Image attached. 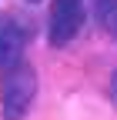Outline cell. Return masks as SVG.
<instances>
[{"mask_svg": "<svg viewBox=\"0 0 117 120\" xmlns=\"http://www.w3.org/2000/svg\"><path fill=\"white\" fill-rule=\"evenodd\" d=\"M30 4H37V0H30Z\"/></svg>", "mask_w": 117, "mask_h": 120, "instance_id": "cell-6", "label": "cell"}, {"mask_svg": "<svg viewBox=\"0 0 117 120\" xmlns=\"http://www.w3.org/2000/svg\"><path fill=\"white\" fill-rule=\"evenodd\" d=\"M110 94H114V100H117V73L110 77Z\"/></svg>", "mask_w": 117, "mask_h": 120, "instance_id": "cell-5", "label": "cell"}, {"mask_svg": "<svg viewBox=\"0 0 117 120\" xmlns=\"http://www.w3.org/2000/svg\"><path fill=\"white\" fill-rule=\"evenodd\" d=\"M97 13H100V23H104V30L117 40V0H100Z\"/></svg>", "mask_w": 117, "mask_h": 120, "instance_id": "cell-4", "label": "cell"}, {"mask_svg": "<svg viewBox=\"0 0 117 120\" xmlns=\"http://www.w3.org/2000/svg\"><path fill=\"white\" fill-rule=\"evenodd\" d=\"M37 97V73L30 64H20L4 70V83H0V110L7 120H23V113L30 110V103Z\"/></svg>", "mask_w": 117, "mask_h": 120, "instance_id": "cell-1", "label": "cell"}, {"mask_svg": "<svg viewBox=\"0 0 117 120\" xmlns=\"http://www.w3.org/2000/svg\"><path fill=\"white\" fill-rule=\"evenodd\" d=\"M23 57V30L13 20H0V70L17 67Z\"/></svg>", "mask_w": 117, "mask_h": 120, "instance_id": "cell-3", "label": "cell"}, {"mask_svg": "<svg viewBox=\"0 0 117 120\" xmlns=\"http://www.w3.org/2000/svg\"><path fill=\"white\" fill-rule=\"evenodd\" d=\"M84 0H54L50 7V43L64 47L77 37V30L84 27Z\"/></svg>", "mask_w": 117, "mask_h": 120, "instance_id": "cell-2", "label": "cell"}]
</instances>
